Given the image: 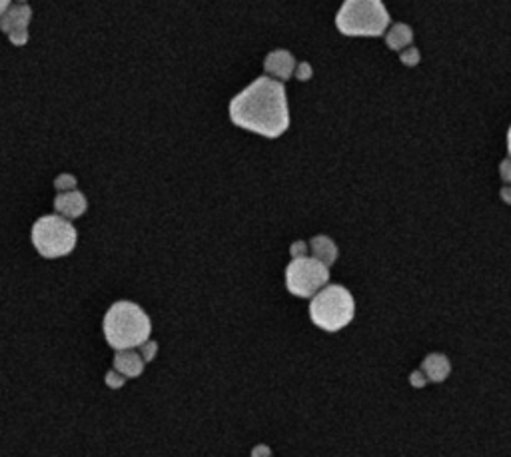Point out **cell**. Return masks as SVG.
Listing matches in <instances>:
<instances>
[{
    "label": "cell",
    "instance_id": "obj_2",
    "mask_svg": "<svg viewBox=\"0 0 511 457\" xmlns=\"http://www.w3.org/2000/svg\"><path fill=\"white\" fill-rule=\"evenodd\" d=\"M106 342L114 350L140 348L152 332L148 313L134 301H116L104 316Z\"/></svg>",
    "mask_w": 511,
    "mask_h": 457
},
{
    "label": "cell",
    "instance_id": "obj_7",
    "mask_svg": "<svg viewBox=\"0 0 511 457\" xmlns=\"http://www.w3.org/2000/svg\"><path fill=\"white\" fill-rule=\"evenodd\" d=\"M32 18V11L22 2L9 6L6 11L0 14V28L2 32L9 34L12 44L22 46L28 41V22Z\"/></svg>",
    "mask_w": 511,
    "mask_h": 457
},
{
    "label": "cell",
    "instance_id": "obj_10",
    "mask_svg": "<svg viewBox=\"0 0 511 457\" xmlns=\"http://www.w3.org/2000/svg\"><path fill=\"white\" fill-rule=\"evenodd\" d=\"M144 360L138 352L130 350H118L114 355V370L120 372L124 377H138V375L144 372Z\"/></svg>",
    "mask_w": 511,
    "mask_h": 457
},
{
    "label": "cell",
    "instance_id": "obj_20",
    "mask_svg": "<svg viewBox=\"0 0 511 457\" xmlns=\"http://www.w3.org/2000/svg\"><path fill=\"white\" fill-rule=\"evenodd\" d=\"M290 252H292L294 258H302V256H306V252H308V244H306V242H296L292 248H290Z\"/></svg>",
    "mask_w": 511,
    "mask_h": 457
},
{
    "label": "cell",
    "instance_id": "obj_4",
    "mask_svg": "<svg viewBox=\"0 0 511 457\" xmlns=\"http://www.w3.org/2000/svg\"><path fill=\"white\" fill-rule=\"evenodd\" d=\"M355 303L344 286H328L316 291L310 303L312 322L326 332H340L354 320Z\"/></svg>",
    "mask_w": 511,
    "mask_h": 457
},
{
    "label": "cell",
    "instance_id": "obj_1",
    "mask_svg": "<svg viewBox=\"0 0 511 457\" xmlns=\"http://www.w3.org/2000/svg\"><path fill=\"white\" fill-rule=\"evenodd\" d=\"M230 120L266 138H280L290 126L286 88L280 80L260 76L230 102Z\"/></svg>",
    "mask_w": 511,
    "mask_h": 457
},
{
    "label": "cell",
    "instance_id": "obj_5",
    "mask_svg": "<svg viewBox=\"0 0 511 457\" xmlns=\"http://www.w3.org/2000/svg\"><path fill=\"white\" fill-rule=\"evenodd\" d=\"M32 246L42 258H63L76 248V228L60 214L42 216L32 226Z\"/></svg>",
    "mask_w": 511,
    "mask_h": 457
},
{
    "label": "cell",
    "instance_id": "obj_24",
    "mask_svg": "<svg viewBox=\"0 0 511 457\" xmlns=\"http://www.w3.org/2000/svg\"><path fill=\"white\" fill-rule=\"evenodd\" d=\"M507 150H510V156H511V128L510 132H507Z\"/></svg>",
    "mask_w": 511,
    "mask_h": 457
},
{
    "label": "cell",
    "instance_id": "obj_23",
    "mask_svg": "<svg viewBox=\"0 0 511 457\" xmlns=\"http://www.w3.org/2000/svg\"><path fill=\"white\" fill-rule=\"evenodd\" d=\"M11 6V0H0V14Z\"/></svg>",
    "mask_w": 511,
    "mask_h": 457
},
{
    "label": "cell",
    "instance_id": "obj_12",
    "mask_svg": "<svg viewBox=\"0 0 511 457\" xmlns=\"http://www.w3.org/2000/svg\"><path fill=\"white\" fill-rule=\"evenodd\" d=\"M310 248H312V254L316 260H320L322 264H326L328 268L332 266L338 258V246L334 244V240L328 238V236H316L310 242Z\"/></svg>",
    "mask_w": 511,
    "mask_h": 457
},
{
    "label": "cell",
    "instance_id": "obj_21",
    "mask_svg": "<svg viewBox=\"0 0 511 457\" xmlns=\"http://www.w3.org/2000/svg\"><path fill=\"white\" fill-rule=\"evenodd\" d=\"M412 384L416 385V387H421V385H426V377H424V372H414V374H412Z\"/></svg>",
    "mask_w": 511,
    "mask_h": 457
},
{
    "label": "cell",
    "instance_id": "obj_16",
    "mask_svg": "<svg viewBox=\"0 0 511 457\" xmlns=\"http://www.w3.org/2000/svg\"><path fill=\"white\" fill-rule=\"evenodd\" d=\"M106 384H108V387H122V384H124V375L120 374V372H116V370H112V372H108V375H106Z\"/></svg>",
    "mask_w": 511,
    "mask_h": 457
},
{
    "label": "cell",
    "instance_id": "obj_6",
    "mask_svg": "<svg viewBox=\"0 0 511 457\" xmlns=\"http://www.w3.org/2000/svg\"><path fill=\"white\" fill-rule=\"evenodd\" d=\"M330 280L328 266L316 258H294L290 266L286 268V286L294 296L298 298H312L316 291H320Z\"/></svg>",
    "mask_w": 511,
    "mask_h": 457
},
{
    "label": "cell",
    "instance_id": "obj_25",
    "mask_svg": "<svg viewBox=\"0 0 511 457\" xmlns=\"http://www.w3.org/2000/svg\"><path fill=\"white\" fill-rule=\"evenodd\" d=\"M22 2H24V0H22Z\"/></svg>",
    "mask_w": 511,
    "mask_h": 457
},
{
    "label": "cell",
    "instance_id": "obj_17",
    "mask_svg": "<svg viewBox=\"0 0 511 457\" xmlns=\"http://www.w3.org/2000/svg\"><path fill=\"white\" fill-rule=\"evenodd\" d=\"M74 186H76V180H74V176H70V174H63V176L56 178V188H58L60 192H66L68 188Z\"/></svg>",
    "mask_w": 511,
    "mask_h": 457
},
{
    "label": "cell",
    "instance_id": "obj_22",
    "mask_svg": "<svg viewBox=\"0 0 511 457\" xmlns=\"http://www.w3.org/2000/svg\"><path fill=\"white\" fill-rule=\"evenodd\" d=\"M501 198H503L507 204H511V188H503V190H501Z\"/></svg>",
    "mask_w": 511,
    "mask_h": 457
},
{
    "label": "cell",
    "instance_id": "obj_11",
    "mask_svg": "<svg viewBox=\"0 0 511 457\" xmlns=\"http://www.w3.org/2000/svg\"><path fill=\"white\" fill-rule=\"evenodd\" d=\"M421 372H426V375L431 382L439 384L449 375L451 365H449V360L443 353H429L428 357L424 360V364H421Z\"/></svg>",
    "mask_w": 511,
    "mask_h": 457
},
{
    "label": "cell",
    "instance_id": "obj_15",
    "mask_svg": "<svg viewBox=\"0 0 511 457\" xmlns=\"http://www.w3.org/2000/svg\"><path fill=\"white\" fill-rule=\"evenodd\" d=\"M399 56H402V63L406 64V66H416V64L419 63V53H417V48H414V46L404 48Z\"/></svg>",
    "mask_w": 511,
    "mask_h": 457
},
{
    "label": "cell",
    "instance_id": "obj_3",
    "mask_svg": "<svg viewBox=\"0 0 511 457\" xmlns=\"http://www.w3.org/2000/svg\"><path fill=\"white\" fill-rule=\"evenodd\" d=\"M335 26L345 36H382L389 26V14L382 0H344Z\"/></svg>",
    "mask_w": 511,
    "mask_h": 457
},
{
    "label": "cell",
    "instance_id": "obj_9",
    "mask_svg": "<svg viewBox=\"0 0 511 457\" xmlns=\"http://www.w3.org/2000/svg\"><path fill=\"white\" fill-rule=\"evenodd\" d=\"M54 208L56 212L64 216V218H78V216H82L86 208H88V202H86V198L84 194H80L78 190H72V192H60L56 200H54Z\"/></svg>",
    "mask_w": 511,
    "mask_h": 457
},
{
    "label": "cell",
    "instance_id": "obj_18",
    "mask_svg": "<svg viewBox=\"0 0 511 457\" xmlns=\"http://www.w3.org/2000/svg\"><path fill=\"white\" fill-rule=\"evenodd\" d=\"M296 78L298 80H308V78H312V66L308 63H300L296 66Z\"/></svg>",
    "mask_w": 511,
    "mask_h": 457
},
{
    "label": "cell",
    "instance_id": "obj_8",
    "mask_svg": "<svg viewBox=\"0 0 511 457\" xmlns=\"http://www.w3.org/2000/svg\"><path fill=\"white\" fill-rule=\"evenodd\" d=\"M296 58L288 50H271L266 60H264V70L278 78V80H288L296 72Z\"/></svg>",
    "mask_w": 511,
    "mask_h": 457
},
{
    "label": "cell",
    "instance_id": "obj_14",
    "mask_svg": "<svg viewBox=\"0 0 511 457\" xmlns=\"http://www.w3.org/2000/svg\"><path fill=\"white\" fill-rule=\"evenodd\" d=\"M156 350H158L156 342L146 340V342L140 345V355H142V360H144V362H152V360L156 357Z\"/></svg>",
    "mask_w": 511,
    "mask_h": 457
},
{
    "label": "cell",
    "instance_id": "obj_19",
    "mask_svg": "<svg viewBox=\"0 0 511 457\" xmlns=\"http://www.w3.org/2000/svg\"><path fill=\"white\" fill-rule=\"evenodd\" d=\"M500 174H501V180H503V182H510L511 184V158H505V160L501 162Z\"/></svg>",
    "mask_w": 511,
    "mask_h": 457
},
{
    "label": "cell",
    "instance_id": "obj_13",
    "mask_svg": "<svg viewBox=\"0 0 511 457\" xmlns=\"http://www.w3.org/2000/svg\"><path fill=\"white\" fill-rule=\"evenodd\" d=\"M414 41V31L404 24V22H397L392 26V31L386 34V42L387 46L392 48V50H404L407 48L409 44Z\"/></svg>",
    "mask_w": 511,
    "mask_h": 457
}]
</instances>
